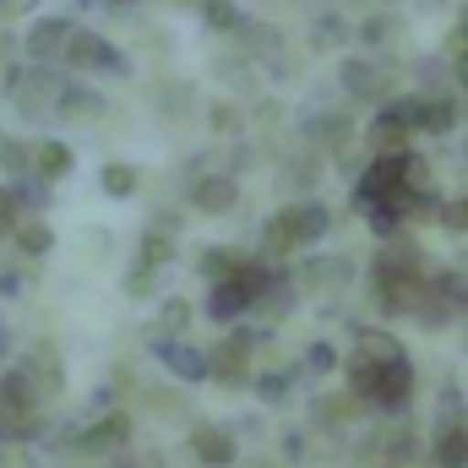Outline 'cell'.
I'll return each instance as SVG.
<instances>
[{
  "instance_id": "1",
  "label": "cell",
  "mask_w": 468,
  "mask_h": 468,
  "mask_svg": "<svg viewBox=\"0 0 468 468\" xmlns=\"http://www.w3.org/2000/svg\"><path fill=\"white\" fill-rule=\"evenodd\" d=\"M66 60H71L77 71H115V66H120V55L99 38V33H88V27H77V33H71Z\"/></svg>"
},
{
  "instance_id": "2",
  "label": "cell",
  "mask_w": 468,
  "mask_h": 468,
  "mask_svg": "<svg viewBox=\"0 0 468 468\" xmlns=\"http://www.w3.org/2000/svg\"><path fill=\"white\" fill-rule=\"evenodd\" d=\"M71 22H60V16H49V22H38L33 33H27V55H33V66L38 60H66V44H71Z\"/></svg>"
},
{
  "instance_id": "3",
  "label": "cell",
  "mask_w": 468,
  "mask_h": 468,
  "mask_svg": "<svg viewBox=\"0 0 468 468\" xmlns=\"http://www.w3.org/2000/svg\"><path fill=\"white\" fill-rule=\"evenodd\" d=\"M191 202H197L202 213H229L234 207V186L229 180H202V186L191 191Z\"/></svg>"
},
{
  "instance_id": "4",
  "label": "cell",
  "mask_w": 468,
  "mask_h": 468,
  "mask_svg": "<svg viewBox=\"0 0 468 468\" xmlns=\"http://www.w3.org/2000/svg\"><path fill=\"white\" fill-rule=\"evenodd\" d=\"M197 458H202V463H229L234 458V441L229 436H224V431H197Z\"/></svg>"
},
{
  "instance_id": "5",
  "label": "cell",
  "mask_w": 468,
  "mask_h": 468,
  "mask_svg": "<svg viewBox=\"0 0 468 468\" xmlns=\"http://www.w3.org/2000/svg\"><path fill=\"white\" fill-rule=\"evenodd\" d=\"M33 169H38V175H49V180H60V175L71 169V153H66L60 142H44V147L33 153Z\"/></svg>"
},
{
  "instance_id": "6",
  "label": "cell",
  "mask_w": 468,
  "mask_h": 468,
  "mask_svg": "<svg viewBox=\"0 0 468 468\" xmlns=\"http://www.w3.org/2000/svg\"><path fill=\"white\" fill-rule=\"evenodd\" d=\"M164 359H169V370L186 376V381H202V376H207V359L197 349H164Z\"/></svg>"
},
{
  "instance_id": "7",
  "label": "cell",
  "mask_w": 468,
  "mask_h": 468,
  "mask_svg": "<svg viewBox=\"0 0 468 468\" xmlns=\"http://www.w3.org/2000/svg\"><path fill=\"white\" fill-rule=\"evenodd\" d=\"M120 436H125V425L110 420V425H99V431H88V436H82V452H104V447H115Z\"/></svg>"
},
{
  "instance_id": "8",
  "label": "cell",
  "mask_w": 468,
  "mask_h": 468,
  "mask_svg": "<svg viewBox=\"0 0 468 468\" xmlns=\"http://www.w3.org/2000/svg\"><path fill=\"white\" fill-rule=\"evenodd\" d=\"M104 191H110V197H131V191H136V169L110 164V169H104Z\"/></svg>"
},
{
  "instance_id": "9",
  "label": "cell",
  "mask_w": 468,
  "mask_h": 468,
  "mask_svg": "<svg viewBox=\"0 0 468 468\" xmlns=\"http://www.w3.org/2000/svg\"><path fill=\"white\" fill-rule=\"evenodd\" d=\"M436 463H441V468H463L468 463V441H463V436H447V441H441V452H436Z\"/></svg>"
},
{
  "instance_id": "10",
  "label": "cell",
  "mask_w": 468,
  "mask_h": 468,
  "mask_svg": "<svg viewBox=\"0 0 468 468\" xmlns=\"http://www.w3.org/2000/svg\"><path fill=\"white\" fill-rule=\"evenodd\" d=\"M207 22H218V27H234L239 16H234V5H224V0H207Z\"/></svg>"
},
{
  "instance_id": "11",
  "label": "cell",
  "mask_w": 468,
  "mask_h": 468,
  "mask_svg": "<svg viewBox=\"0 0 468 468\" xmlns=\"http://www.w3.org/2000/svg\"><path fill=\"white\" fill-rule=\"evenodd\" d=\"M164 327H169V333H180V327H186V305H180V300H175V305H164Z\"/></svg>"
},
{
  "instance_id": "12",
  "label": "cell",
  "mask_w": 468,
  "mask_h": 468,
  "mask_svg": "<svg viewBox=\"0 0 468 468\" xmlns=\"http://www.w3.org/2000/svg\"><path fill=\"white\" fill-rule=\"evenodd\" d=\"M22 245H27V250H49V229H44V224H38V229H27V234H22Z\"/></svg>"
},
{
  "instance_id": "13",
  "label": "cell",
  "mask_w": 468,
  "mask_h": 468,
  "mask_svg": "<svg viewBox=\"0 0 468 468\" xmlns=\"http://www.w3.org/2000/svg\"><path fill=\"white\" fill-rule=\"evenodd\" d=\"M458 77H463V88H468V55H463V60H458Z\"/></svg>"
}]
</instances>
